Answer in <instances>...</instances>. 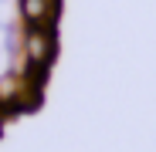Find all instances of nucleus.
Segmentation results:
<instances>
[{"label": "nucleus", "instance_id": "obj_2", "mask_svg": "<svg viewBox=\"0 0 156 152\" xmlns=\"http://www.w3.org/2000/svg\"><path fill=\"white\" fill-rule=\"evenodd\" d=\"M58 0H20V20L27 27H55Z\"/></svg>", "mask_w": 156, "mask_h": 152}, {"label": "nucleus", "instance_id": "obj_1", "mask_svg": "<svg viewBox=\"0 0 156 152\" xmlns=\"http://www.w3.org/2000/svg\"><path fill=\"white\" fill-rule=\"evenodd\" d=\"M20 51L34 71H48L51 58H55V34H51V27H27L20 37Z\"/></svg>", "mask_w": 156, "mask_h": 152}]
</instances>
